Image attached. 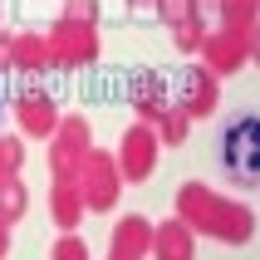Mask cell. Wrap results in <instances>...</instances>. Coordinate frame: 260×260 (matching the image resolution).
Returning a JSON list of instances; mask_svg holds the SVG:
<instances>
[{
	"label": "cell",
	"mask_w": 260,
	"mask_h": 260,
	"mask_svg": "<svg viewBox=\"0 0 260 260\" xmlns=\"http://www.w3.org/2000/svg\"><path fill=\"white\" fill-rule=\"evenodd\" d=\"M177 206H182V216L191 221V226H202V231H211L216 241H231V246H241V241H250V211L241 202H221L216 191L197 187V182H187L182 187V197H177Z\"/></svg>",
	"instance_id": "1"
},
{
	"label": "cell",
	"mask_w": 260,
	"mask_h": 260,
	"mask_svg": "<svg viewBox=\"0 0 260 260\" xmlns=\"http://www.w3.org/2000/svg\"><path fill=\"white\" fill-rule=\"evenodd\" d=\"M226 172L236 182H260V118H241L226 133Z\"/></svg>",
	"instance_id": "2"
},
{
	"label": "cell",
	"mask_w": 260,
	"mask_h": 260,
	"mask_svg": "<svg viewBox=\"0 0 260 260\" xmlns=\"http://www.w3.org/2000/svg\"><path fill=\"white\" fill-rule=\"evenodd\" d=\"M74 187H79V197H88V206H108L113 202V187H118V172L113 162L103 157V152H93L88 162H79V177H74Z\"/></svg>",
	"instance_id": "3"
},
{
	"label": "cell",
	"mask_w": 260,
	"mask_h": 260,
	"mask_svg": "<svg viewBox=\"0 0 260 260\" xmlns=\"http://www.w3.org/2000/svg\"><path fill=\"white\" fill-rule=\"evenodd\" d=\"M152 157H157V138L147 128H133L128 143H123V162H118V172L133 177V182H143L147 172H152Z\"/></svg>",
	"instance_id": "4"
},
{
	"label": "cell",
	"mask_w": 260,
	"mask_h": 260,
	"mask_svg": "<svg viewBox=\"0 0 260 260\" xmlns=\"http://www.w3.org/2000/svg\"><path fill=\"white\" fill-rule=\"evenodd\" d=\"M49 49H59V59H64V64H74V59H93V54H99L93 29L79 25V20H64V25L54 29V40H49Z\"/></svg>",
	"instance_id": "5"
},
{
	"label": "cell",
	"mask_w": 260,
	"mask_h": 260,
	"mask_svg": "<svg viewBox=\"0 0 260 260\" xmlns=\"http://www.w3.org/2000/svg\"><path fill=\"white\" fill-rule=\"evenodd\" d=\"M202 49H206V59H211V64L226 74V69H236V64L250 54V40H246V29H226V35H211V40H202Z\"/></svg>",
	"instance_id": "6"
},
{
	"label": "cell",
	"mask_w": 260,
	"mask_h": 260,
	"mask_svg": "<svg viewBox=\"0 0 260 260\" xmlns=\"http://www.w3.org/2000/svg\"><path fill=\"white\" fill-rule=\"evenodd\" d=\"M15 113H20V128H25L29 138H49V133L59 128L54 123V103L44 99V93H25V99L15 103Z\"/></svg>",
	"instance_id": "7"
},
{
	"label": "cell",
	"mask_w": 260,
	"mask_h": 260,
	"mask_svg": "<svg viewBox=\"0 0 260 260\" xmlns=\"http://www.w3.org/2000/svg\"><path fill=\"white\" fill-rule=\"evenodd\" d=\"M147 250H152V231H147V221L143 216H128L123 226H118V236H113V255L118 260H143Z\"/></svg>",
	"instance_id": "8"
},
{
	"label": "cell",
	"mask_w": 260,
	"mask_h": 260,
	"mask_svg": "<svg viewBox=\"0 0 260 260\" xmlns=\"http://www.w3.org/2000/svg\"><path fill=\"white\" fill-rule=\"evenodd\" d=\"M152 250H157V260H191V236L182 221H167L157 236H152Z\"/></svg>",
	"instance_id": "9"
},
{
	"label": "cell",
	"mask_w": 260,
	"mask_h": 260,
	"mask_svg": "<svg viewBox=\"0 0 260 260\" xmlns=\"http://www.w3.org/2000/svg\"><path fill=\"white\" fill-rule=\"evenodd\" d=\"M182 103H187L191 118H206L216 108V84L206 79V74H187V84H182Z\"/></svg>",
	"instance_id": "10"
},
{
	"label": "cell",
	"mask_w": 260,
	"mask_h": 260,
	"mask_svg": "<svg viewBox=\"0 0 260 260\" xmlns=\"http://www.w3.org/2000/svg\"><path fill=\"white\" fill-rule=\"evenodd\" d=\"M54 216H59V226H64V231H69V226H79V216H84L79 187H69V182H59V187H54Z\"/></svg>",
	"instance_id": "11"
},
{
	"label": "cell",
	"mask_w": 260,
	"mask_h": 260,
	"mask_svg": "<svg viewBox=\"0 0 260 260\" xmlns=\"http://www.w3.org/2000/svg\"><path fill=\"white\" fill-rule=\"evenodd\" d=\"M138 108H143L147 118L162 113V79H152V74H143V79H138Z\"/></svg>",
	"instance_id": "12"
},
{
	"label": "cell",
	"mask_w": 260,
	"mask_h": 260,
	"mask_svg": "<svg viewBox=\"0 0 260 260\" xmlns=\"http://www.w3.org/2000/svg\"><path fill=\"white\" fill-rule=\"evenodd\" d=\"M20 211H25V191H20L15 177H5V182H0V221H15Z\"/></svg>",
	"instance_id": "13"
},
{
	"label": "cell",
	"mask_w": 260,
	"mask_h": 260,
	"mask_svg": "<svg viewBox=\"0 0 260 260\" xmlns=\"http://www.w3.org/2000/svg\"><path fill=\"white\" fill-rule=\"evenodd\" d=\"M157 118H162V138H167V143H182V138H187V123H182L187 113H157Z\"/></svg>",
	"instance_id": "14"
},
{
	"label": "cell",
	"mask_w": 260,
	"mask_h": 260,
	"mask_svg": "<svg viewBox=\"0 0 260 260\" xmlns=\"http://www.w3.org/2000/svg\"><path fill=\"white\" fill-rule=\"evenodd\" d=\"M93 15H99V10H93V0H74L64 20H79V25H93Z\"/></svg>",
	"instance_id": "15"
},
{
	"label": "cell",
	"mask_w": 260,
	"mask_h": 260,
	"mask_svg": "<svg viewBox=\"0 0 260 260\" xmlns=\"http://www.w3.org/2000/svg\"><path fill=\"white\" fill-rule=\"evenodd\" d=\"M250 59L260 64V29H255V40H250Z\"/></svg>",
	"instance_id": "16"
},
{
	"label": "cell",
	"mask_w": 260,
	"mask_h": 260,
	"mask_svg": "<svg viewBox=\"0 0 260 260\" xmlns=\"http://www.w3.org/2000/svg\"><path fill=\"white\" fill-rule=\"evenodd\" d=\"M5 250H10V236H5V221H0V255H5Z\"/></svg>",
	"instance_id": "17"
},
{
	"label": "cell",
	"mask_w": 260,
	"mask_h": 260,
	"mask_svg": "<svg viewBox=\"0 0 260 260\" xmlns=\"http://www.w3.org/2000/svg\"><path fill=\"white\" fill-rule=\"evenodd\" d=\"M133 5H162V0H133Z\"/></svg>",
	"instance_id": "18"
}]
</instances>
